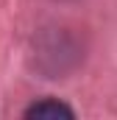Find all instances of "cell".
<instances>
[{
  "label": "cell",
  "mask_w": 117,
  "mask_h": 120,
  "mask_svg": "<svg viewBox=\"0 0 117 120\" xmlns=\"http://www.w3.org/2000/svg\"><path fill=\"white\" fill-rule=\"evenodd\" d=\"M58 115L73 117V109L58 103V101H39V103H33L28 109V117H58Z\"/></svg>",
  "instance_id": "cell-1"
}]
</instances>
